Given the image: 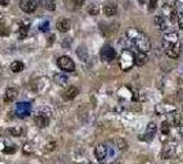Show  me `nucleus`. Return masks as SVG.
Returning a JSON list of instances; mask_svg holds the SVG:
<instances>
[{
	"mask_svg": "<svg viewBox=\"0 0 183 164\" xmlns=\"http://www.w3.org/2000/svg\"><path fill=\"white\" fill-rule=\"evenodd\" d=\"M8 133H10L13 137H19L22 130H21L19 127H11V129H8Z\"/></svg>",
	"mask_w": 183,
	"mask_h": 164,
	"instance_id": "nucleus-26",
	"label": "nucleus"
},
{
	"mask_svg": "<svg viewBox=\"0 0 183 164\" xmlns=\"http://www.w3.org/2000/svg\"><path fill=\"white\" fill-rule=\"evenodd\" d=\"M10 0H0V6H8Z\"/></svg>",
	"mask_w": 183,
	"mask_h": 164,
	"instance_id": "nucleus-37",
	"label": "nucleus"
},
{
	"mask_svg": "<svg viewBox=\"0 0 183 164\" xmlns=\"http://www.w3.org/2000/svg\"><path fill=\"white\" fill-rule=\"evenodd\" d=\"M139 1H141V3H144V0H139Z\"/></svg>",
	"mask_w": 183,
	"mask_h": 164,
	"instance_id": "nucleus-40",
	"label": "nucleus"
},
{
	"mask_svg": "<svg viewBox=\"0 0 183 164\" xmlns=\"http://www.w3.org/2000/svg\"><path fill=\"white\" fill-rule=\"evenodd\" d=\"M112 164H122V163H112Z\"/></svg>",
	"mask_w": 183,
	"mask_h": 164,
	"instance_id": "nucleus-39",
	"label": "nucleus"
},
{
	"mask_svg": "<svg viewBox=\"0 0 183 164\" xmlns=\"http://www.w3.org/2000/svg\"><path fill=\"white\" fill-rule=\"evenodd\" d=\"M44 7L49 11H53L56 8V1L55 0H44Z\"/></svg>",
	"mask_w": 183,
	"mask_h": 164,
	"instance_id": "nucleus-24",
	"label": "nucleus"
},
{
	"mask_svg": "<svg viewBox=\"0 0 183 164\" xmlns=\"http://www.w3.org/2000/svg\"><path fill=\"white\" fill-rule=\"evenodd\" d=\"M56 27H58L59 32L66 33V32H68V30H70L71 22L68 19H60V21H58V23H56Z\"/></svg>",
	"mask_w": 183,
	"mask_h": 164,
	"instance_id": "nucleus-12",
	"label": "nucleus"
},
{
	"mask_svg": "<svg viewBox=\"0 0 183 164\" xmlns=\"http://www.w3.org/2000/svg\"><path fill=\"white\" fill-rule=\"evenodd\" d=\"M23 63L22 62H19V60H15V62H13L11 63V66H10V70L13 71V73H21V71L23 70Z\"/></svg>",
	"mask_w": 183,
	"mask_h": 164,
	"instance_id": "nucleus-19",
	"label": "nucleus"
},
{
	"mask_svg": "<svg viewBox=\"0 0 183 164\" xmlns=\"http://www.w3.org/2000/svg\"><path fill=\"white\" fill-rule=\"evenodd\" d=\"M116 11H118V7L113 3H108L104 6V14H105L107 16H113L116 14Z\"/></svg>",
	"mask_w": 183,
	"mask_h": 164,
	"instance_id": "nucleus-16",
	"label": "nucleus"
},
{
	"mask_svg": "<svg viewBox=\"0 0 183 164\" xmlns=\"http://www.w3.org/2000/svg\"><path fill=\"white\" fill-rule=\"evenodd\" d=\"M22 151H23V153H26V154L33 153V146H32V144H29V142H26V144H23Z\"/></svg>",
	"mask_w": 183,
	"mask_h": 164,
	"instance_id": "nucleus-27",
	"label": "nucleus"
},
{
	"mask_svg": "<svg viewBox=\"0 0 183 164\" xmlns=\"http://www.w3.org/2000/svg\"><path fill=\"white\" fill-rule=\"evenodd\" d=\"M168 116H170V125L180 126V118H182V116L179 115V112L173 111V112H170V114H168Z\"/></svg>",
	"mask_w": 183,
	"mask_h": 164,
	"instance_id": "nucleus-17",
	"label": "nucleus"
},
{
	"mask_svg": "<svg viewBox=\"0 0 183 164\" xmlns=\"http://www.w3.org/2000/svg\"><path fill=\"white\" fill-rule=\"evenodd\" d=\"M178 42H179V36H178L176 32L165 33V36H164V39H163V49L165 51V49L171 48L173 45H176Z\"/></svg>",
	"mask_w": 183,
	"mask_h": 164,
	"instance_id": "nucleus-4",
	"label": "nucleus"
},
{
	"mask_svg": "<svg viewBox=\"0 0 183 164\" xmlns=\"http://www.w3.org/2000/svg\"><path fill=\"white\" fill-rule=\"evenodd\" d=\"M165 55H167L168 58L171 59H176L178 56L180 55V52H182V45H180V42H178L176 45H173V47H171V48L165 49Z\"/></svg>",
	"mask_w": 183,
	"mask_h": 164,
	"instance_id": "nucleus-10",
	"label": "nucleus"
},
{
	"mask_svg": "<svg viewBox=\"0 0 183 164\" xmlns=\"http://www.w3.org/2000/svg\"><path fill=\"white\" fill-rule=\"evenodd\" d=\"M135 65L134 60V53H133L130 49H124L120 56V67H122L123 71H127Z\"/></svg>",
	"mask_w": 183,
	"mask_h": 164,
	"instance_id": "nucleus-3",
	"label": "nucleus"
},
{
	"mask_svg": "<svg viewBox=\"0 0 183 164\" xmlns=\"http://www.w3.org/2000/svg\"><path fill=\"white\" fill-rule=\"evenodd\" d=\"M18 96V90L15 88H7L4 93V103H13Z\"/></svg>",
	"mask_w": 183,
	"mask_h": 164,
	"instance_id": "nucleus-11",
	"label": "nucleus"
},
{
	"mask_svg": "<svg viewBox=\"0 0 183 164\" xmlns=\"http://www.w3.org/2000/svg\"><path fill=\"white\" fill-rule=\"evenodd\" d=\"M77 55H78V58H79L82 62H87V59H89V55H87V49L85 48L84 45H81V47H78V49H77Z\"/></svg>",
	"mask_w": 183,
	"mask_h": 164,
	"instance_id": "nucleus-18",
	"label": "nucleus"
},
{
	"mask_svg": "<svg viewBox=\"0 0 183 164\" xmlns=\"http://www.w3.org/2000/svg\"><path fill=\"white\" fill-rule=\"evenodd\" d=\"M173 153H175V152H173L172 146H171V148H165L163 151V153H161V157H163L164 160H168V159H171L173 156Z\"/></svg>",
	"mask_w": 183,
	"mask_h": 164,
	"instance_id": "nucleus-22",
	"label": "nucleus"
},
{
	"mask_svg": "<svg viewBox=\"0 0 183 164\" xmlns=\"http://www.w3.org/2000/svg\"><path fill=\"white\" fill-rule=\"evenodd\" d=\"M58 65L63 71H74V68H75L73 59L68 58V56H60L58 60Z\"/></svg>",
	"mask_w": 183,
	"mask_h": 164,
	"instance_id": "nucleus-6",
	"label": "nucleus"
},
{
	"mask_svg": "<svg viewBox=\"0 0 183 164\" xmlns=\"http://www.w3.org/2000/svg\"><path fill=\"white\" fill-rule=\"evenodd\" d=\"M53 40H55V36H53V34H51V36H49V41L47 42V44H48V47H51V45H52V42H53Z\"/></svg>",
	"mask_w": 183,
	"mask_h": 164,
	"instance_id": "nucleus-36",
	"label": "nucleus"
},
{
	"mask_svg": "<svg viewBox=\"0 0 183 164\" xmlns=\"http://www.w3.org/2000/svg\"><path fill=\"white\" fill-rule=\"evenodd\" d=\"M53 79L58 85H66L68 82V77L66 74H56L53 77Z\"/></svg>",
	"mask_w": 183,
	"mask_h": 164,
	"instance_id": "nucleus-20",
	"label": "nucleus"
},
{
	"mask_svg": "<svg viewBox=\"0 0 183 164\" xmlns=\"http://www.w3.org/2000/svg\"><path fill=\"white\" fill-rule=\"evenodd\" d=\"M94 156H96V159L99 161H104L107 159V156H108V148H107V145L104 144H99L94 148Z\"/></svg>",
	"mask_w": 183,
	"mask_h": 164,
	"instance_id": "nucleus-8",
	"label": "nucleus"
},
{
	"mask_svg": "<svg viewBox=\"0 0 183 164\" xmlns=\"http://www.w3.org/2000/svg\"><path fill=\"white\" fill-rule=\"evenodd\" d=\"M56 149V142L55 141H49L48 144H45V151L47 152H53Z\"/></svg>",
	"mask_w": 183,
	"mask_h": 164,
	"instance_id": "nucleus-28",
	"label": "nucleus"
},
{
	"mask_svg": "<svg viewBox=\"0 0 183 164\" xmlns=\"http://www.w3.org/2000/svg\"><path fill=\"white\" fill-rule=\"evenodd\" d=\"M115 144H116V146H118L120 151H126V149H127V142H126L123 138H118L115 141Z\"/></svg>",
	"mask_w": 183,
	"mask_h": 164,
	"instance_id": "nucleus-25",
	"label": "nucleus"
},
{
	"mask_svg": "<svg viewBox=\"0 0 183 164\" xmlns=\"http://www.w3.org/2000/svg\"><path fill=\"white\" fill-rule=\"evenodd\" d=\"M19 39H25L26 37V34H27V26H25V25H22L19 27Z\"/></svg>",
	"mask_w": 183,
	"mask_h": 164,
	"instance_id": "nucleus-29",
	"label": "nucleus"
},
{
	"mask_svg": "<svg viewBox=\"0 0 183 164\" xmlns=\"http://www.w3.org/2000/svg\"><path fill=\"white\" fill-rule=\"evenodd\" d=\"M100 56H101V60L103 62H112L116 58V51L111 45H104L101 52H100Z\"/></svg>",
	"mask_w": 183,
	"mask_h": 164,
	"instance_id": "nucleus-5",
	"label": "nucleus"
},
{
	"mask_svg": "<svg viewBox=\"0 0 183 164\" xmlns=\"http://www.w3.org/2000/svg\"><path fill=\"white\" fill-rule=\"evenodd\" d=\"M126 37L130 40V41L134 44V47L138 49L139 52H144V53H148L150 51V40L148 39V36H145L142 32L134 29H129L126 32Z\"/></svg>",
	"mask_w": 183,
	"mask_h": 164,
	"instance_id": "nucleus-1",
	"label": "nucleus"
},
{
	"mask_svg": "<svg viewBox=\"0 0 183 164\" xmlns=\"http://www.w3.org/2000/svg\"><path fill=\"white\" fill-rule=\"evenodd\" d=\"M78 93H79V90H78V88H75V86H70V88H67L66 89V92H64V99L66 100H73L74 97H77L78 96Z\"/></svg>",
	"mask_w": 183,
	"mask_h": 164,
	"instance_id": "nucleus-14",
	"label": "nucleus"
},
{
	"mask_svg": "<svg viewBox=\"0 0 183 164\" xmlns=\"http://www.w3.org/2000/svg\"><path fill=\"white\" fill-rule=\"evenodd\" d=\"M48 29H49V22L48 21H45V22H42L41 25H40V32H47Z\"/></svg>",
	"mask_w": 183,
	"mask_h": 164,
	"instance_id": "nucleus-32",
	"label": "nucleus"
},
{
	"mask_svg": "<svg viewBox=\"0 0 183 164\" xmlns=\"http://www.w3.org/2000/svg\"><path fill=\"white\" fill-rule=\"evenodd\" d=\"M154 23H156V26H157L160 30H167L168 29V22L165 21V18H164L163 15L154 16Z\"/></svg>",
	"mask_w": 183,
	"mask_h": 164,
	"instance_id": "nucleus-13",
	"label": "nucleus"
},
{
	"mask_svg": "<svg viewBox=\"0 0 183 164\" xmlns=\"http://www.w3.org/2000/svg\"><path fill=\"white\" fill-rule=\"evenodd\" d=\"M182 70H183V67H182Z\"/></svg>",
	"mask_w": 183,
	"mask_h": 164,
	"instance_id": "nucleus-42",
	"label": "nucleus"
},
{
	"mask_svg": "<svg viewBox=\"0 0 183 164\" xmlns=\"http://www.w3.org/2000/svg\"><path fill=\"white\" fill-rule=\"evenodd\" d=\"M71 44H73V39L67 37V39L63 40V42H61V47H63V48H68V47H70Z\"/></svg>",
	"mask_w": 183,
	"mask_h": 164,
	"instance_id": "nucleus-31",
	"label": "nucleus"
},
{
	"mask_svg": "<svg viewBox=\"0 0 183 164\" xmlns=\"http://www.w3.org/2000/svg\"><path fill=\"white\" fill-rule=\"evenodd\" d=\"M51 115H52L51 108H48V107H41V108L39 109L37 115H36V118H34L36 125L39 126L40 129L47 127V126L49 125V118H51Z\"/></svg>",
	"mask_w": 183,
	"mask_h": 164,
	"instance_id": "nucleus-2",
	"label": "nucleus"
},
{
	"mask_svg": "<svg viewBox=\"0 0 183 164\" xmlns=\"http://www.w3.org/2000/svg\"><path fill=\"white\" fill-rule=\"evenodd\" d=\"M89 14L97 15V14H99V6H97V4H92V7L89 8Z\"/></svg>",
	"mask_w": 183,
	"mask_h": 164,
	"instance_id": "nucleus-30",
	"label": "nucleus"
},
{
	"mask_svg": "<svg viewBox=\"0 0 183 164\" xmlns=\"http://www.w3.org/2000/svg\"><path fill=\"white\" fill-rule=\"evenodd\" d=\"M16 111H18V112L21 114L19 116H25L26 114L29 112V104L27 103H19L18 104V107H16Z\"/></svg>",
	"mask_w": 183,
	"mask_h": 164,
	"instance_id": "nucleus-21",
	"label": "nucleus"
},
{
	"mask_svg": "<svg viewBox=\"0 0 183 164\" xmlns=\"http://www.w3.org/2000/svg\"><path fill=\"white\" fill-rule=\"evenodd\" d=\"M178 23H179L180 29H183V13H180L179 15H178Z\"/></svg>",
	"mask_w": 183,
	"mask_h": 164,
	"instance_id": "nucleus-35",
	"label": "nucleus"
},
{
	"mask_svg": "<svg viewBox=\"0 0 183 164\" xmlns=\"http://www.w3.org/2000/svg\"><path fill=\"white\" fill-rule=\"evenodd\" d=\"M156 131H157V125L154 122H150L146 126V133H145V135H141L139 138L144 140V141H150V140L153 138V135L156 134Z\"/></svg>",
	"mask_w": 183,
	"mask_h": 164,
	"instance_id": "nucleus-9",
	"label": "nucleus"
},
{
	"mask_svg": "<svg viewBox=\"0 0 183 164\" xmlns=\"http://www.w3.org/2000/svg\"><path fill=\"white\" fill-rule=\"evenodd\" d=\"M134 60H135V65L137 66H144L145 63H146V60H148V58H146V53H144V52H135L134 53Z\"/></svg>",
	"mask_w": 183,
	"mask_h": 164,
	"instance_id": "nucleus-15",
	"label": "nucleus"
},
{
	"mask_svg": "<svg viewBox=\"0 0 183 164\" xmlns=\"http://www.w3.org/2000/svg\"><path fill=\"white\" fill-rule=\"evenodd\" d=\"M21 10L27 14H32L37 8V0H21L19 1Z\"/></svg>",
	"mask_w": 183,
	"mask_h": 164,
	"instance_id": "nucleus-7",
	"label": "nucleus"
},
{
	"mask_svg": "<svg viewBox=\"0 0 183 164\" xmlns=\"http://www.w3.org/2000/svg\"><path fill=\"white\" fill-rule=\"evenodd\" d=\"M168 18H170L171 22H173V21H175V19L178 18V16H176V13H175L173 10H171V11H170V16H168Z\"/></svg>",
	"mask_w": 183,
	"mask_h": 164,
	"instance_id": "nucleus-34",
	"label": "nucleus"
},
{
	"mask_svg": "<svg viewBox=\"0 0 183 164\" xmlns=\"http://www.w3.org/2000/svg\"><path fill=\"white\" fill-rule=\"evenodd\" d=\"M86 164H93V163H86Z\"/></svg>",
	"mask_w": 183,
	"mask_h": 164,
	"instance_id": "nucleus-41",
	"label": "nucleus"
},
{
	"mask_svg": "<svg viewBox=\"0 0 183 164\" xmlns=\"http://www.w3.org/2000/svg\"><path fill=\"white\" fill-rule=\"evenodd\" d=\"M179 133L183 135V125H180V127H179Z\"/></svg>",
	"mask_w": 183,
	"mask_h": 164,
	"instance_id": "nucleus-38",
	"label": "nucleus"
},
{
	"mask_svg": "<svg viewBox=\"0 0 183 164\" xmlns=\"http://www.w3.org/2000/svg\"><path fill=\"white\" fill-rule=\"evenodd\" d=\"M170 130H171V125H170V122H167V120H165V122H163L160 125V131L163 133V134H170Z\"/></svg>",
	"mask_w": 183,
	"mask_h": 164,
	"instance_id": "nucleus-23",
	"label": "nucleus"
},
{
	"mask_svg": "<svg viewBox=\"0 0 183 164\" xmlns=\"http://www.w3.org/2000/svg\"><path fill=\"white\" fill-rule=\"evenodd\" d=\"M157 7V0H149V11H154Z\"/></svg>",
	"mask_w": 183,
	"mask_h": 164,
	"instance_id": "nucleus-33",
	"label": "nucleus"
}]
</instances>
